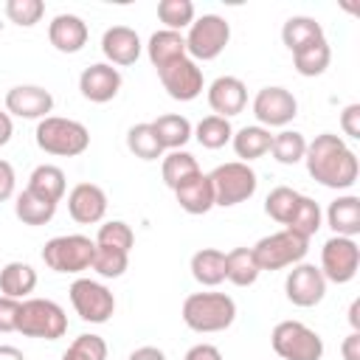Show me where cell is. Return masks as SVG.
Returning a JSON list of instances; mask_svg holds the SVG:
<instances>
[{"label":"cell","mask_w":360,"mask_h":360,"mask_svg":"<svg viewBox=\"0 0 360 360\" xmlns=\"http://www.w3.org/2000/svg\"><path fill=\"white\" fill-rule=\"evenodd\" d=\"M304 163L307 172L315 183L326 186V188H352L357 183V155L346 146V141L335 132H321L315 135V141L307 143L304 152Z\"/></svg>","instance_id":"cell-1"},{"label":"cell","mask_w":360,"mask_h":360,"mask_svg":"<svg viewBox=\"0 0 360 360\" xmlns=\"http://www.w3.org/2000/svg\"><path fill=\"white\" fill-rule=\"evenodd\" d=\"M236 321V304L225 292H191L183 301V323L191 332H225Z\"/></svg>","instance_id":"cell-2"},{"label":"cell","mask_w":360,"mask_h":360,"mask_svg":"<svg viewBox=\"0 0 360 360\" xmlns=\"http://www.w3.org/2000/svg\"><path fill=\"white\" fill-rule=\"evenodd\" d=\"M34 141L42 152L56 155V158H76L90 146V132L84 124L73 121V118H59V115H48L37 124L34 129Z\"/></svg>","instance_id":"cell-3"},{"label":"cell","mask_w":360,"mask_h":360,"mask_svg":"<svg viewBox=\"0 0 360 360\" xmlns=\"http://www.w3.org/2000/svg\"><path fill=\"white\" fill-rule=\"evenodd\" d=\"M17 332L25 338L39 340H59L68 332V315L65 309L51 298H25L20 304V321Z\"/></svg>","instance_id":"cell-4"},{"label":"cell","mask_w":360,"mask_h":360,"mask_svg":"<svg viewBox=\"0 0 360 360\" xmlns=\"http://www.w3.org/2000/svg\"><path fill=\"white\" fill-rule=\"evenodd\" d=\"M270 346L281 360H321L323 340L301 321H281L270 332Z\"/></svg>","instance_id":"cell-5"},{"label":"cell","mask_w":360,"mask_h":360,"mask_svg":"<svg viewBox=\"0 0 360 360\" xmlns=\"http://www.w3.org/2000/svg\"><path fill=\"white\" fill-rule=\"evenodd\" d=\"M208 180L214 188V205H222V208H231V205L250 200L256 194V186H259L256 172L242 160H231V163L217 166L208 174Z\"/></svg>","instance_id":"cell-6"},{"label":"cell","mask_w":360,"mask_h":360,"mask_svg":"<svg viewBox=\"0 0 360 360\" xmlns=\"http://www.w3.org/2000/svg\"><path fill=\"white\" fill-rule=\"evenodd\" d=\"M93 253H96V239L82 233H68L45 242L42 262L53 273H82V270H90Z\"/></svg>","instance_id":"cell-7"},{"label":"cell","mask_w":360,"mask_h":360,"mask_svg":"<svg viewBox=\"0 0 360 360\" xmlns=\"http://www.w3.org/2000/svg\"><path fill=\"white\" fill-rule=\"evenodd\" d=\"M228 42H231L228 20L219 14H202V17H194V22L188 25L186 53L194 62H211L225 51Z\"/></svg>","instance_id":"cell-8"},{"label":"cell","mask_w":360,"mask_h":360,"mask_svg":"<svg viewBox=\"0 0 360 360\" xmlns=\"http://www.w3.org/2000/svg\"><path fill=\"white\" fill-rule=\"evenodd\" d=\"M250 250L256 256L259 270H284V267H292V264L304 262V256L309 250V239L284 228L278 233L262 236Z\"/></svg>","instance_id":"cell-9"},{"label":"cell","mask_w":360,"mask_h":360,"mask_svg":"<svg viewBox=\"0 0 360 360\" xmlns=\"http://www.w3.org/2000/svg\"><path fill=\"white\" fill-rule=\"evenodd\" d=\"M70 304L76 309V315L87 323H107L115 312V295L110 292V287H104L101 281L93 278H76L68 290Z\"/></svg>","instance_id":"cell-10"},{"label":"cell","mask_w":360,"mask_h":360,"mask_svg":"<svg viewBox=\"0 0 360 360\" xmlns=\"http://www.w3.org/2000/svg\"><path fill=\"white\" fill-rule=\"evenodd\" d=\"M360 267V248L349 236H332L321 248V273L326 281L349 284Z\"/></svg>","instance_id":"cell-11"},{"label":"cell","mask_w":360,"mask_h":360,"mask_svg":"<svg viewBox=\"0 0 360 360\" xmlns=\"http://www.w3.org/2000/svg\"><path fill=\"white\" fill-rule=\"evenodd\" d=\"M158 79H160L163 90L174 101H194L202 93V87H205V79H202L200 65L194 59H188V56H183V59L160 68L158 70Z\"/></svg>","instance_id":"cell-12"},{"label":"cell","mask_w":360,"mask_h":360,"mask_svg":"<svg viewBox=\"0 0 360 360\" xmlns=\"http://www.w3.org/2000/svg\"><path fill=\"white\" fill-rule=\"evenodd\" d=\"M253 115L259 127H287L298 115V101L287 87H262L253 98Z\"/></svg>","instance_id":"cell-13"},{"label":"cell","mask_w":360,"mask_h":360,"mask_svg":"<svg viewBox=\"0 0 360 360\" xmlns=\"http://www.w3.org/2000/svg\"><path fill=\"white\" fill-rule=\"evenodd\" d=\"M284 292H287V301L290 304L307 309V307H315V304L323 301V295H326V278H323L321 267L307 264V262H298V264H292V270L284 278Z\"/></svg>","instance_id":"cell-14"},{"label":"cell","mask_w":360,"mask_h":360,"mask_svg":"<svg viewBox=\"0 0 360 360\" xmlns=\"http://www.w3.org/2000/svg\"><path fill=\"white\" fill-rule=\"evenodd\" d=\"M53 110V96L51 90L39 84H17L6 93V112L28 121H42Z\"/></svg>","instance_id":"cell-15"},{"label":"cell","mask_w":360,"mask_h":360,"mask_svg":"<svg viewBox=\"0 0 360 360\" xmlns=\"http://www.w3.org/2000/svg\"><path fill=\"white\" fill-rule=\"evenodd\" d=\"M68 214L79 225H96L107 214V194L96 183H79L68 194Z\"/></svg>","instance_id":"cell-16"},{"label":"cell","mask_w":360,"mask_h":360,"mask_svg":"<svg viewBox=\"0 0 360 360\" xmlns=\"http://www.w3.org/2000/svg\"><path fill=\"white\" fill-rule=\"evenodd\" d=\"M79 90H82V96H84L87 101H93V104H107V101H112V98L118 96V90H121V73H118V68H112V65H107V62H96V65H90V68L82 70V76H79Z\"/></svg>","instance_id":"cell-17"},{"label":"cell","mask_w":360,"mask_h":360,"mask_svg":"<svg viewBox=\"0 0 360 360\" xmlns=\"http://www.w3.org/2000/svg\"><path fill=\"white\" fill-rule=\"evenodd\" d=\"M248 104V87L242 79L236 76H217L208 84V107L214 110V115L219 118H231L239 115Z\"/></svg>","instance_id":"cell-18"},{"label":"cell","mask_w":360,"mask_h":360,"mask_svg":"<svg viewBox=\"0 0 360 360\" xmlns=\"http://www.w3.org/2000/svg\"><path fill=\"white\" fill-rule=\"evenodd\" d=\"M141 48H143L141 37L127 25H112L101 37V53L107 56V65H112V68L115 65H121V68L135 65L141 56Z\"/></svg>","instance_id":"cell-19"},{"label":"cell","mask_w":360,"mask_h":360,"mask_svg":"<svg viewBox=\"0 0 360 360\" xmlns=\"http://www.w3.org/2000/svg\"><path fill=\"white\" fill-rule=\"evenodd\" d=\"M48 39L59 53H79L87 45V22L76 14H56L48 22Z\"/></svg>","instance_id":"cell-20"},{"label":"cell","mask_w":360,"mask_h":360,"mask_svg":"<svg viewBox=\"0 0 360 360\" xmlns=\"http://www.w3.org/2000/svg\"><path fill=\"white\" fill-rule=\"evenodd\" d=\"M174 197H177V205L186 214H194V217L197 214H208L214 208V188H211L208 174H202V172H197L188 180H183L174 188Z\"/></svg>","instance_id":"cell-21"},{"label":"cell","mask_w":360,"mask_h":360,"mask_svg":"<svg viewBox=\"0 0 360 360\" xmlns=\"http://www.w3.org/2000/svg\"><path fill=\"white\" fill-rule=\"evenodd\" d=\"M326 225L335 231V236L354 239L360 233V197L354 194L335 197L326 208Z\"/></svg>","instance_id":"cell-22"},{"label":"cell","mask_w":360,"mask_h":360,"mask_svg":"<svg viewBox=\"0 0 360 360\" xmlns=\"http://www.w3.org/2000/svg\"><path fill=\"white\" fill-rule=\"evenodd\" d=\"M146 53H149V62L155 65V70L188 56L186 53V37L180 31H169V28H160L149 37L146 42Z\"/></svg>","instance_id":"cell-23"},{"label":"cell","mask_w":360,"mask_h":360,"mask_svg":"<svg viewBox=\"0 0 360 360\" xmlns=\"http://www.w3.org/2000/svg\"><path fill=\"white\" fill-rule=\"evenodd\" d=\"M231 143H233L236 158H239L242 163H250V160H256V158H262V155L270 152L273 135H270V129H264V127H259V124H250V127L236 129L233 138H231Z\"/></svg>","instance_id":"cell-24"},{"label":"cell","mask_w":360,"mask_h":360,"mask_svg":"<svg viewBox=\"0 0 360 360\" xmlns=\"http://www.w3.org/2000/svg\"><path fill=\"white\" fill-rule=\"evenodd\" d=\"M149 124H152V129H155V135H158L163 152H166V149H169V152L183 149V146L191 141V135H194L188 118H186V115H177V112H166V115H160V118H155V121H149Z\"/></svg>","instance_id":"cell-25"},{"label":"cell","mask_w":360,"mask_h":360,"mask_svg":"<svg viewBox=\"0 0 360 360\" xmlns=\"http://www.w3.org/2000/svg\"><path fill=\"white\" fill-rule=\"evenodd\" d=\"M25 188H31L34 194H39V197H45V200H51V202L59 205V200L65 197L68 180H65V172H62L59 166H53V163H39V166L31 172Z\"/></svg>","instance_id":"cell-26"},{"label":"cell","mask_w":360,"mask_h":360,"mask_svg":"<svg viewBox=\"0 0 360 360\" xmlns=\"http://www.w3.org/2000/svg\"><path fill=\"white\" fill-rule=\"evenodd\" d=\"M191 276L202 287H217L225 281V253L217 248H202L191 256Z\"/></svg>","instance_id":"cell-27"},{"label":"cell","mask_w":360,"mask_h":360,"mask_svg":"<svg viewBox=\"0 0 360 360\" xmlns=\"http://www.w3.org/2000/svg\"><path fill=\"white\" fill-rule=\"evenodd\" d=\"M37 287V270L25 262H8L0 270V292L8 298L22 301L28 292H34Z\"/></svg>","instance_id":"cell-28"},{"label":"cell","mask_w":360,"mask_h":360,"mask_svg":"<svg viewBox=\"0 0 360 360\" xmlns=\"http://www.w3.org/2000/svg\"><path fill=\"white\" fill-rule=\"evenodd\" d=\"M318 39H326L321 22L312 20V17H304V14L290 17V20L284 22V28H281V42L287 45L290 53H295V51H301L304 45H312V42H318Z\"/></svg>","instance_id":"cell-29"},{"label":"cell","mask_w":360,"mask_h":360,"mask_svg":"<svg viewBox=\"0 0 360 360\" xmlns=\"http://www.w3.org/2000/svg\"><path fill=\"white\" fill-rule=\"evenodd\" d=\"M14 214H17V219H20L22 225H34V228H37V225H45V222L53 219L56 202H51V200H45V197L34 194L31 188H22V191L17 194Z\"/></svg>","instance_id":"cell-30"},{"label":"cell","mask_w":360,"mask_h":360,"mask_svg":"<svg viewBox=\"0 0 360 360\" xmlns=\"http://www.w3.org/2000/svg\"><path fill=\"white\" fill-rule=\"evenodd\" d=\"M259 264L250 248H233L225 253V278L236 287H250L259 278Z\"/></svg>","instance_id":"cell-31"},{"label":"cell","mask_w":360,"mask_h":360,"mask_svg":"<svg viewBox=\"0 0 360 360\" xmlns=\"http://www.w3.org/2000/svg\"><path fill=\"white\" fill-rule=\"evenodd\" d=\"M321 222H323V214H321V205L312 200V197H298V205H295V211H292V217L287 219V231H292V233H298V236H304V239H309V236H315L318 231H321Z\"/></svg>","instance_id":"cell-32"},{"label":"cell","mask_w":360,"mask_h":360,"mask_svg":"<svg viewBox=\"0 0 360 360\" xmlns=\"http://www.w3.org/2000/svg\"><path fill=\"white\" fill-rule=\"evenodd\" d=\"M332 62V48L326 39H318L312 45H304L301 51L292 53V65L301 76H321Z\"/></svg>","instance_id":"cell-33"},{"label":"cell","mask_w":360,"mask_h":360,"mask_svg":"<svg viewBox=\"0 0 360 360\" xmlns=\"http://www.w3.org/2000/svg\"><path fill=\"white\" fill-rule=\"evenodd\" d=\"M200 166H197V158L186 149H174L169 155H163V163H160V174H163V183L174 191L183 180H188L191 174H197Z\"/></svg>","instance_id":"cell-34"},{"label":"cell","mask_w":360,"mask_h":360,"mask_svg":"<svg viewBox=\"0 0 360 360\" xmlns=\"http://www.w3.org/2000/svg\"><path fill=\"white\" fill-rule=\"evenodd\" d=\"M191 132H194L197 143L205 146V149H222V146L231 143V138H233L231 121H228V118H219V115H214V112L205 115Z\"/></svg>","instance_id":"cell-35"},{"label":"cell","mask_w":360,"mask_h":360,"mask_svg":"<svg viewBox=\"0 0 360 360\" xmlns=\"http://www.w3.org/2000/svg\"><path fill=\"white\" fill-rule=\"evenodd\" d=\"M304 152H307V138L295 129H281L278 135H273V143H270V155L281 163V166H292L298 160H304Z\"/></svg>","instance_id":"cell-36"},{"label":"cell","mask_w":360,"mask_h":360,"mask_svg":"<svg viewBox=\"0 0 360 360\" xmlns=\"http://www.w3.org/2000/svg\"><path fill=\"white\" fill-rule=\"evenodd\" d=\"M127 146L141 160H158V158H163V146H160L152 124H135V127H129Z\"/></svg>","instance_id":"cell-37"},{"label":"cell","mask_w":360,"mask_h":360,"mask_svg":"<svg viewBox=\"0 0 360 360\" xmlns=\"http://www.w3.org/2000/svg\"><path fill=\"white\" fill-rule=\"evenodd\" d=\"M298 191L295 188H290V186H276L270 194H267V200H264V214L270 217V219H276L278 225H287V219L292 217V211H295V205H298Z\"/></svg>","instance_id":"cell-38"},{"label":"cell","mask_w":360,"mask_h":360,"mask_svg":"<svg viewBox=\"0 0 360 360\" xmlns=\"http://www.w3.org/2000/svg\"><path fill=\"white\" fill-rule=\"evenodd\" d=\"M101 278H121L129 267V253L124 250H115V248H104V245H96V253H93V264H90Z\"/></svg>","instance_id":"cell-39"},{"label":"cell","mask_w":360,"mask_h":360,"mask_svg":"<svg viewBox=\"0 0 360 360\" xmlns=\"http://www.w3.org/2000/svg\"><path fill=\"white\" fill-rule=\"evenodd\" d=\"M158 20L169 31L188 28L194 22V3L191 0H160L158 3Z\"/></svg>","instance_id":"cell-40"},{"label":"cell","mask_w":360,"mask_h":360,"mask_svg":"<svg viewBox=\"0 0 360 360\" xmlns=\"http://www.w3.org/2000/svg\"><path fill=\"white\" fill-rule=\"evenodd\" d=\"M96 245H104V248H115V250L129 253L132 245H135V233H132V228L124 219H110V222H104L98 228Z\"/></svg>","instance_id":"cell-41"},{"label":"cell","mask_w":360,"mask_h":360,"mask_svg":"<svg viewBox=\"0 0 360 360\" xmlns=\"http://www.w3.org/2000/svg\"><path fill=\"white\" fill-rule=\"evenodd\" d=\"M62 360H107V343L101 335H79Z\"/></svg>","instance_id":"cell-42"},{"label":"cell","mask_w":360,"mask_h":360,"mask_svg":"<svg viewBox=\"0 0 360 360\" xmlns=\"http://www.w3.org/2000/svg\"><path fill=\"white\" fill-rule=\"evenodd\" d=\"M42 14H45L42 0H6V17L20 28L37 25L42 20Z\"/></svg>","instance_id":"cell-43"},{"label":"cell","mask_w":360,"mask_h":360,"mask_svg":"<svg viewBox=\"0 0 360 360\" xmlns=\"http://www.w3.org/2000/svg\"><path fill=\"white\" fill-rule=\"evenodd\" d=\"M20 304L17 298L0 295V332H17V321H20Z\"/></svg>","instance_id":"cell-44"},{"label":"cell","mask_w":360,"mask_h":360,"mask_svg":"<svg viewBox=\"0 0 360 360\" xmlns=\"http://www.w3.org/2000/svg\"><path fill=\"white\" fill-rule=\"evenodd\" d=\"M340 129L349 138H360V104H346L340 112Z\"/></svg>","instance_id":"cell-45"},{"label":"cell","mask_w":360,"mask_h":360,"mask_svg":"<svg viewBox=\"0 0 360 360\" xmlns=\"http://www.w3.org/2000/svg\"><path fill=\"white\" fill-rule=\"evenodd\" d=\"M14 183H17L14 166L8 160H0V202H6L14 194Z\"/></svg>","instance_id":"cell-46"},{"label":"cell","mask_w":360,"mask_h":360,"mask_svg":"<svg viewBox=\"0 0 360 360\" xmlns=\"http://www.w3.org/2000/svg\"><path fill=\"white\" fill-rule=\"evenodd\" d=\"M183 360H222V352L217 346H211V343H197V346H191L186 352Z\"/></svg>","instance_id":"cell-47"},{"label":"cell","mask_w":360,"mask_h":360,"mask_svg":"<svg viewBox=\"0 0 360 360\" xmlns=\"http://www.w3.org/2000/svg\"><path fill=\"white\" fill-rule=\"evenodd\" d=\"M343 360H360V332H349L340 343Z\"/></svg>","instance_id":"cell-48"},{"label":"cell","mask_w":360,"mask_h":360,"mask_svg":"<svg viewBox=\"0 0 360 360\" xmlns=\"http://www.w3.org/2000/svg\"><path fill=\"white\" fill-rule=\"evenodd\" d=\"M127 360H166V354H163L158 346H141V349H135Z\"/></svg>","instance_id":"cell-49"},{"label":"cell","mask_w":360,"mask_h":360,"mask_svg":"<svg viewBox=\"0 0 360 360\" xmlns=\"http://www.w3.org/2000/svg\"><path fill=\"white\" fill-rule=\"evenodd\" d=\"M14 135V124H11V115L8 112H0V146H6Z\"/></svg>","instance_id":"cell-50"},{"label":"cell","mask_w":360,"mask_h":360,"mask_svg":"<svg viewBox=\"0 0 360 360\" xmlns=\"http://www.w3.org/2000/svg\"><path fill=\"white\" fill-rule=\"evenodd\" d=\"M349 323H352V332H360V298H354L349 307Z\"/></svg>","instance_id":"cell-51"},{"label":"cell","mask_w":360,"mask_h":360,"mask_svg":"<svg viewBox=\"0 0 360 360\" xmlns=\"http://www.w3.org/2000/svg\"><path fill=\"white\" fill-rule=\"evenodd\" d=\"M0 360H25V354L17 349V346H0Z\"/></svg>","instance_id":"cell-52"}]
</instances>
